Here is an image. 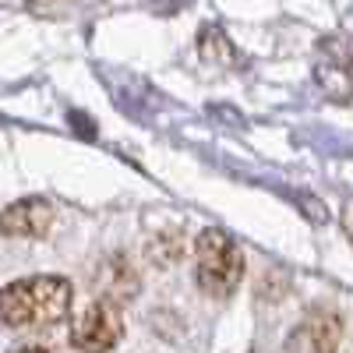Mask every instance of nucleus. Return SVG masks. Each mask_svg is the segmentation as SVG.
Masks as SVG:
<instances>
[{
  "label": "nucleus",
  "instance_id": "nucleus-4",
  "mask_svg": "<svg viewBox=\"0 0 353 353\" xmlns=\"http://www.w3.org/2000/svg\"><path fill=\"white\" fill-rule=\"evenodd\" d=\"M343 339V321L332 311H311L286 339V353H336Z\"/></svg>",
  "mask_w": 353,
  "mask_h": 353
},
{
  "label": "nucleus",
  "instance_id": "nucleus-3",
  "mask_svg": "<svg viewBox=\"0 0 353 353\" xmlns=\"http://www.w3.org/2000/svg\"><path fill=\"white\" fill-rule=\"evenodd\" d=\"M121 339H124V318L117 301L110 297L92 301L71 325V346L81 353H110Z\"/></svg>",
  "mask_w": 353,
  "mask_h": 353
},
{
  "label": "nucleus",
  "instance_id": "nucleus-7",
  "mask_svg": "<svg viewBox=\"0 0 353 353\" xmlns=\"http://www.w3.org/2000/svg\"><path fill=\"white\" fill-rule=\"evenodd\" d=\"M181 254H184V237L181 233H159V241L149 244V258L156 265H173Z\"/></svg>",
  "mask_w": 353,
  "mask_h": 353
},
{
  "label": "nucleus",
  "instance_id": "nucleus-8",
  "mask_svg": "<svg viewBox=\"0 0 353 353\" xmlns=\"http://www.w3.org/2000/svg\"><path fill=\"white\" fill-rule=\"evenodd\" d=\"M8 353H61V350H53V346H43V343H25V346H14Z\"/></svg>",
  "mask_w": 353,
  "mask_h": 353
},
{
  "label": "nucleus",
  "instance_id": "nucleus-5",
  "mask_svg": "<svg viewBox=\"0 0 353 353\" xmlns=\"http://www.w3.org/2000/svg\"><path fill=\"white\" fill-rule=\"evenodd\" d=\"M50 226H53V205L46 198H21V201L8 205L4 216H0V233L4 237L39 241L50 233Z\"/></svg>",
  "mask_w": 353,
  "mask_h": 353
},
{
  "label": "nucleus",
  "instance_id": "nucleus-6",
  "mask_svg": "<svg viewBox=\"0 0 353 353\" xmlns=\"http://www.w3.org/2000/svg\"><path fill=\"white\" fill-rule=\"evenodd\" d=\"M110 269H113V276H106L103 279V286H106V293L103 297H110V301H124V297H134V290H138V279H134V272L124 265V258H113V261H106Z\"/></svg>",
  "mask_w": 353,
  "mask_h": 353
},
{
  "label": "nucleus",
  "instance_id": "nucleus-2",
  "mask_svg": "<svg viewBox=\"0 0 353 353\" xmlns=\"http://www.w3.org/2000/svg\"><path fill=\"white\" fill-rule=\"evenodd\" d=\"M194 279L209 297H230L244 279V251L223 230H205L194 241Z\"/></svg>",
  "mask_w": 353,
  "mask_h": 353
},
{
  "label": "nucleus",
  "instance_id": "nucleus-1",
  "mask_svg": "<svg viewBox=\"0 0 353 353\" xmlns=\"http://www.w3.org/2000/svg\"><path fill=\"white\" fill-rule=\"evenodd\" d=\"M74 290L64 276H28L0 286V321L18 332L53 329L71 314Z\"/></svg>",
  "mask_w": 353,
  "mask_h": 353
}]
</instances>
